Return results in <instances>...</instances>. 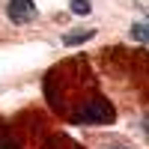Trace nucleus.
I'll return each instance as SVG.
<instances>
[{"label":"nucleus","instance_id":"3","mask_svg":"<svg viewBox=\"0 0 149 149\" xmlns=\"http://www.w3.org/2000/svg\"><path fill=\"white\" fill-rule=\"evenodd\" d=\"M95 36V30H78V33H66L63 36V45H81V42H86V39H93Z\"/></svg>","mask_w":149,"mask_h":149},{"label":"nucleus","instance_id":"7","mask_svg":"<svg viewBox=\"0 0 149 149\" xmlns=\"http://www.w3.org/2000/svg\"><path fill=\"white\" fill-rule=\"evenodd\" d=\"M116 149H122V146H116Z\"/></svg>","mask_w":149,"mask_h":149},{"label":"nucleus","instance_id":"5","mask_svg":"<svg viewBox=\"0 0 149 149\" xmlns=\"http://www.w3.org/2000/svg\"><path fill=\"white\" fill-rule=\"evenodd\" d=\"M90 0H72V12L74 15H90Z\"/></svg>","mask_w":149,"mask_h":149},{"label":"nucleus","instance_id":"6","mask_svg":"<svg viewBox=\"0 0 149 149\" xmlns=\"http://www.w3.org/2000/svg\"><path fill=\"white\" fill-rule=\"evenodd\" d=\"M0 149H21V146L12 140V137H0Z\"/></svg>","mask_w":149,"mask_h":149},{"label":"nucleus","instance_id":"2","mask_svg":"<svg viewBox=\"0 0 149 149\" xmlns=\"http://www.w3.org/2000/svg\"><path fill=\"white\" fill-rule=\"evenodd\" d=\"M6 15L12 24H30L36 15H39V9H36L33 0H9L6 3Z\"/></svg>","mask_w":149,"mask_h":149},{"label":"nucleus","instance_id":"4","mask_svg":"<svg viewBox=\"0 0 149 149\" xmlns=\"http://www.w3.org/2000/svg\"><path fill=\"white\" fill-rule=\"evenodd\" d=\"M131 36H134L137 42H146V45H149V24H134V27H131Z\"/></svg>","mask_w":149,"mask_h":149},{"label":"nucleus","instance_id":"1","mask_svg":"<svg viewBox=\"0 0 149 149\" xmlns=\"http://www.w3.org/2000/svg\"><path fill=\"white\" fill-rule=\"evenodd\" d=\"M74 122H78V125H86V122H110L113 119V107H110L104 98H95V102H86L84 104V110H78V113L72 116Z\"/></svg>","mask_w":149,"mask_h":149}]
</instances>
